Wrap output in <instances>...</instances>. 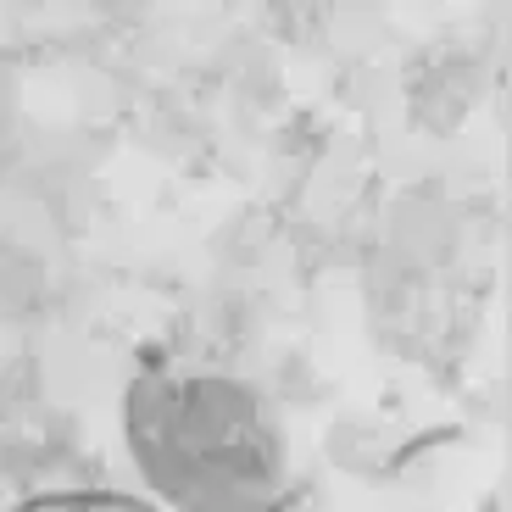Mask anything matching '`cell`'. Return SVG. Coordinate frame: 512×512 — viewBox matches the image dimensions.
<instances>
[{
  "instance_id": "1",
  "label": "cell",
  "mask_w": 512,
  "mask_h": 512,
  "mask_svg": "<svg viewBox=\"0 0 512 512\" xmlns=\"http://www.w3.org/2000/svg\"><path fill=\"white\" fill-rule=\"evenodd\" d=\"M128 446L145 479L190 512H279L290 462L251 390L190 368H145L128 390Z\"/></svg>"
},
{
  "instance_id": "2",
  "label": "cell",
  "mask_w": 512,
  "mask_h": 512,
  "mask_svg": "<svg viewBox=\"0 0 512 512\" xmlns=\"http://www.w3.org/2000/svg\"><path fill=\"white\" fill-rule=\"evenodd\" d=\"M17 512H151L128 496H106V490H67V496H34Z\"/></svg>"
}]
</instances>
